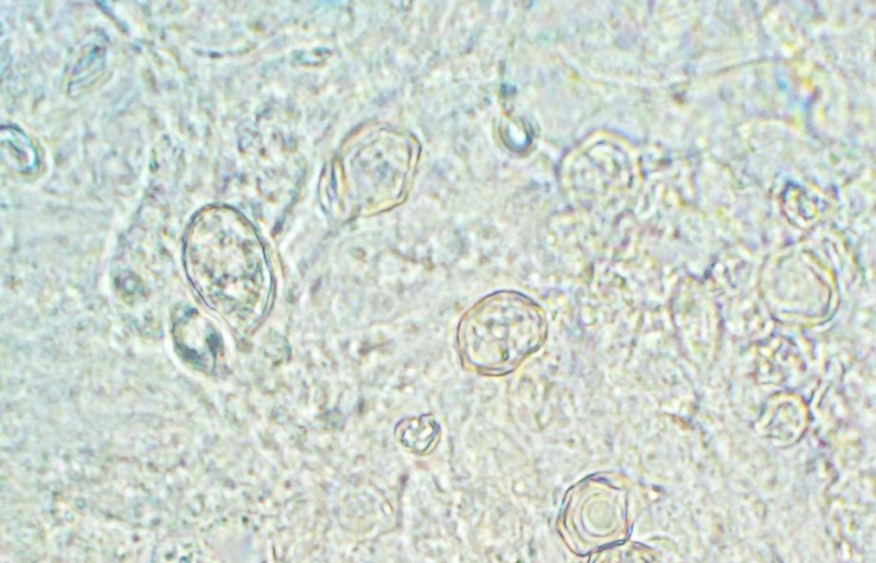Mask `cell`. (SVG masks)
Returning <instances> with one entry per match:
<instances>
[{
  "mask_svg": "<svg viewBox=\"0 0 876 563\" xmlns=\"http://www.w3.org/2000/svg\"><path fill=\"white\" fill-rule=\"evenodd\" d=\"M185 267L191 284L211 308L236 318L250 312L260 273L242 245L207 218L190 225Z\"/></svg>",
  "mask_w": 876,
  "mask_h": 563,
  "instance_id": "cell-2",
  "label": "cell"
},
{
  "mask_svg": "<svg viewBox=\"0 0 876 563\" xmlns=\"http://www.w3.org/2000/svg\"><path fill=\"white\" fill-rule=\"evenodd\" d=\"M548 321L538 302L515 290L491 292L461 317L457 329L463 367L483 376L516 371L546 342Z\"/></svg>",
  "mask_w": 876,
  "mask_h": 563,
  "instance_id": "cell-1",
  "label": "cell"
},
{
  "mask_svg": "<svg viewBox=\"0 0 876 563\" xmlns=\"http://www.w3.org/2000/svg\"><path fill=\"white\" fill-rule=\"evenodd\" d=\"M416 426H409L404 432L403 443L415 452L424 453L434 445L439 437V427L428 417L420 418Z\"/></svg>",
  "mask_w": 876,
  "mask_h": 563,
  "instance_id": "cell-4",
  "label": "cell"
},
{
  "mask_svg": "<svg viewBox=\"0 0 876 563\" xmlns=\"http://www.w3.org/2000/svg\"><path fill=\"white\" fill-rule=\"evenodd\" d=\"M173 341L178 355L199 371H211L218 354V335L197 310L184 307L175 313Z\"/></svg>",
  "mask_w": 876,
  "mask_h": 563,
  "instance_id": "cell-3",
  "label": "cell"
}]
</instances>
